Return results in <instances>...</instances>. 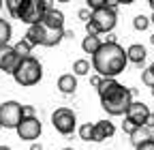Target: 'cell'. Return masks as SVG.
Here are the masks:
<instances>
[{
	"label": "cell",
	"instance_id": "obj_1",
	"mask_svg": "<svg viewBox=\"0 0 154 150\" xmlns=\"http://www.w3.org/2000/svg\"><path fill=\"white\" fill-rule=\"evenodd\" d=\"M126 52L118 43H103L96 54L92 56V69L96 75H101L103 80H116V75H120L126 69Z\"/></svg>",
	"mask_w": 154,
	"mask_h": 150
},
{
	"label": "cell",
	"instance_id": "obj_2",
	"mask_svg": "<svg viewBox=\"0 0 154 150\" xmlns=\"http://www.w3.org/2000/svg\"><path fill=\"white\" fill-rule=\"evenodd\" d=\"M96 90L101 97V107L109 116H124L133 103V90L122 86L118 80H103Z\"/></svg>",
	"mask_w": 154,
	"mask_h": 150
},
{
	"label": "cell",
	"instance_id": "obj_3",
	"mask_svg": "<svg viewBox=\"0 0 154 150\" xmlns=\"http://www.w3.org/2000/svg\"><path fill=\"white\" fill-rule=\"evenodd\" d=\"M43 77V67L34 56H28V58H22L17 64V69L13 71V80L19 86H34L38 84Z\"/></svg>",
	"mask_w": 154,
	"mask_h": 150
},
{
	"label": "cell",
	"instance_id": "obj_4",
	"mask_svg": "<svg viewBox=\"0 0 154 150\" xmlns=\"http://www.w3.org/2000/svg\"><path fill=\"white\" fill-rule=\"evenodd\" d=\"M24 39H26L32 47H34V45L56 47L58 43L64 39V28H62V30H51V28H45L43 24H34V26H28Z\"/></svg>",
	"mask_w": 154,
	"mask_h": 150
},
{
	"label": "cell",
	"instance_id": "obj_5",
	"mask_svg": "<svg viewBox=\"0 0 154 150\" xmlns=\"http://www.w3.org/2000/svg\"><path fill=\"white\" fill-rule=\"evenodd\" d=\"M49 2L47 0H24L22 2V13H19V20L28 26H34V24H41L43 15L47 11Z\"/></svg>",
	"mask_w": 154,
	"mask_h": 150
},
{
	"label": "cell",
	"instance_id": "obj_6",
	"mask_svg": "<svg viewBox=\"0 0 154 150\" xmlns=\"http://www.w3.org/2000/svg\"><path fill=\"white\" fill-rule=\"evenodd\" d=\"M51 124H54V129L58 131V133L71 135L75 131V127H77V116H75V111L69 109V107H58L51 114Z\"/></svg>",
	"mask_w": 154,
	"mask_h": 150
},
{
	"label": "cell",
	"instance_id": "obj_7",
	"mask_svg": "<svg viewBox=\"0 0 154 150\" xmlns=\"http://www.w3.org/2000/svg\"><path fill=\"white\" fill-rule=\"evenodd\" d=\"M90 22H92L96 28H99V34H101V32H111V30L116 28L118 15H116V11H113V9H109V7H107V2H105L101 9L92 11Z\"/></svg>",
	"mask_w": 154,
	"mask_h": 150
},
{
	"label": "cell",
	"instance_id": "obj_8",
	"mask_svg": "<svg viewBox=\"0 0 154 150\" xmlns=\"http://www.w3.org/2000/svg\"><path fill=\"white\" fill-rule=\"evenodd\" d=\"M22 120V103L17 101H7L0 105V127L5 129H17Z\"/></svg>",
	"mask_w": 154,
	"mask_h": 150
},
{
	"label": "cell",
	"instance_id": "obj_9",
	"mask_svg": "<svg viewBox=\"0 0 154 150\" xmlns=\"http://www.w3.org/2000/svg\"><path fill=\"white\" fill-rule=\"evenodd\" d=\"M15 131H17L19 139H26V142H34V139H38V135H41L43 127H41V120H38L36 116H32V118H22Z\"/></svg>",
	"mask_w": 154,
	"mask_h": 150
},
{
	"label": "cell",
	"instance_id": "obj_10",
	"mask_svg": "<svg viewBox=\"0 0 154 150\" xmlns=\"http://www.w3.org/2000/svg\"><path fill=\"white\" fill-rule=\"evenodd\" d=\"M19 60H22V58L15 54L13 45H0V71L13 75V71L17 69Z\"/></svg>",
	"mask_w": 154,
	"mask_h": 150
},
{
	"label": "cell",
	"instance_id": "obj_11",
	"mask_svg": "<svg viewBox=\"0 0 154 150\" xmlns=\"http://www.w3.org/2000/svg\"><path fill=\"white\" fill-rule=\"evenodd\" d=\"M124 116H126V120H131L135 127H143V124H146V118L150 116V109H148V105H146L143 101H133Z\"/></svg>",
	"mask_w": 154,
	"mask_h": 150
},
{
	"label": "cell",
	"instance_id": "obj_12",
	"mask_svg": "<svg viewBox=\"0 0 154 150\" xmlns=\"http://www.w3.org/2000/svg\"><path fill=\"white\" fill-rule=\"evenodd\" d=\"M41 24L45 28H51V30H62L64 28V13L58 11L56 7H51V2H49V7H47V11L43 15Z\"/></svg>",
	"mask_w": 154,
	"mask_h": 150
},
{
	"label": "cell",
	"instance_id": "obj_13",
	"mask_svg": "<svg viewBox=\"0 0 154 150\" xmlns=\"http://www.w3.org/2000/svg\"><path fill=\"white\" fill-rule=\"evenodd\" d=\"M116 133V127L109 120H99L94 122V131H92V142H105Z\"/></svg>",
	"mask_w": 154,
	"mask_h": 150
},
{
	"label": "cell",
	"instance_id": "obj_14",
	"mask_svg": "<svg viewBox=\"0 0 154 150\" xmlns=\"http://www.w3.org/2000/svg\"><path fill=\"white\" fill-rule=\"evenodd\" d=\"M58 90L62 92V95H73L77 90V77L73 73H64L58 77Z\"/></svg>",
	"mask_w": 154,
	"mask_h": 150
},
{
	"label": "cell",
	"instance_id": "obj_15",
	"mask_svg": "<svg viewBox=\"0 0 154 150\" xmlns=\"http://www.w3.org/2000/svg\"><path fill=\"white\" fill-rule=\"evenodd\" d=\"M126 60L135 62V64H143V60H146V47L139 45V43H133L126 49Z\"/></svg>",
	"mask_w": 154,
	"mask_h": 150
},
{
	"label": "cell",
	"instance_id": "obj_16",
	"mask_svg": "<svg viewBox=\"0 0 154 150\" xmlns=\"http://www.w3.org/2000/svg\"><path fill=\"white\" fill-rule=\"evenodd\" d=\"M131 137V142H133V146L137 148L139 144H143V142H148L150 137H152V133H150V129H146V127H137L133 131V133L128 135Z\"/></svg>",
	"mask_w": 154,
	"mask_h": 150
},
{
	"label": "cell",
	"instance_id": "obj_17",
	"mask_svg": "<svg viewBox=\"0 0 154 150\" xmlns=\"http://www.w3.org/2000/svg\"><path fill=\"white\" fill-rule=\"evenodd\" d=\"M103 45V41H101V36H84V41H82V49L86 52V54H96V49H99Z\"/></svg>",
	"mask_w": 154,
	"mask_h": 150
},
{
	"label": "cell",
	"instance_id": "obj_18",
	"mask_svg": "<svg viewBox=\"0 0 154 150\" xmlns=\"http://www.w3.org/2000/svg\"><path fill=\"white\" fill-rule=\"evenodd\" d=\"M13 49H15V54L19 56V58H28V56H32L30 52H32V45L26 41V39H19L15 45H13Z\"/></svg>",
	"mask_w": 154,
	"mask_h": 150
},
{
	"label": "cell",
	"instance_id": "obj_19",
	"mask_svg": "<svg viewBox=\"0 0 154 150\" xmlns=\"http://www.w3.org/2000/svg\"><path fill=\"white\" fill-rule=\"evenodd\" d=\"M11 34H13V28L7 20H0V45H9L11 41Z\"/></svg>",
	"mask_w": 154,
	"mask_h": 150
},
{
	"label": "cell",
	"instance_id": "obj_20",
	"mask_svg": "<svg viewBox=\"0 0 154 150\" xmlns=\"http://www.w3.org/2000/svg\"><path fill=\"white\" fill-rule=\"evenodd\" d=\"M88 73H90V62L88 60H84V58L75 60V64H73V75H75V77H79V75H88Z\"/></svg>",
	"mask_w": 154,
	"mask_h": 150
},
{
	"label": "cell",
	"instance_id": "obj_21",
	"mask_svg": "<svg viewBox=\"0 0 154 150\" xmlns=\"http://www.w3.org/2000/svg\"><path fill=\"white\" fill-rule=\"evenodd\" d=\"M22 2H24V0H9V2H5L7 9H9V13L15 17V20H19V13H22Z\"/></svg>",
	"mask_w": 154,
	"mask_h": 150
},
{
	"label": "cell",
	"instance_id": "obj_22",
	"mask_svg": "<svg viewBox=\"0 0 154 150\" xmlns=\"http://www.w3.org/2000/svg\"><path fill=\"white\" fill-rule=\"evenodd\" d=\"M92 131H94V124L84 122V124L79 127V137H82L84 142H92Z\"/></svg>",
	"mask_w": 154,
	"mask_h": 150
},
{
	"label": "cell",
	"instance_id": "obj_23",
	"mask_svg": "<svg viewBox=\"0 0 154 150\" xmlns=\"http://www.w3.org/2000/svg\"><path fill=\"white\" fill-rule=\"evenodd\" d=\"M133 26H135V30H146L148 26H150V17H146V15H137L133 20Z\"/></svg>",
	"mask_w": 154,
	"mask_h": 150
},
{
	"label": "cell",
	"instance_id": "obj_24",
	"mask_svg": "<svg viewBox=\"0 0 154 150\" xmlns=\"http://www.w3.org/2000/svg\"><path fill=\"white\" fill-rule=\"evenodd\" d=\"M141 82H143L146 86H150V88H154V73H152L150 69H146V71L141 73Z\"/></svg>",
	"mask_w": 154,
	"mask_h": 150
},
{
	"label": "cell",
	"instance_id": "obj_25",
	"mask_svg": "<svg viewBox=\"0 0 154 150\" xmlns=\"http://www.w3.org/2000/svg\"><path fill=\"white\" fill-rule=\"evenodd\" d=\"M86 34L88 36H99V28H96L92 22H86Z\"/></svg>",
	"mask_w": 154,
	"mask_h": 150
},
{
	"label": "cell",
	"instance_id": "obj_26",
	"mask_svg": "<svg viewBox=\"0 0 154 150\" xmlns=\"http://www.w3.org/2000/svg\"><path fill=\"white\" fill-rule=\"evenodd\" d=\"M135 150H154V135L148 139V142H143V144H139Z\"/></svg>",
	"mask_w": 154,
	"mask_h": 150
},
{
	"label": "cell",
	"instance_id": "obj_27",
	"mask_svg": "<svg viewBox=\"0 0 154 150\" xmlns=\"http://www.w3.org/2000/svg\"><path fill=\"white\" fill-rule=\"evenodd\" d=\"M34 116V107L32 105H22V118H32Z\"/></svg>",
	"mask_w": 154,
	"mask_h": 150
},
{
	"label": "cell",
	"instance_id": "obj_28",
	"mask_svg": "<svg viewBox=\"0 0 154 150\" xmlns=\"http://www.w3.org/2000/svg\"><path fill=\"white\" fill-rule=\"evenodd\" d=\"M135 129H137V127H135L131 120H126V118H124V122H122V131H124V133H126V135H131Z\"/></svg>",
	"mask_w": 154,
	"mask_h": 150
},
{
	"label": "cell",
	"instance_id": "obj_29",
	"mask_svg": "<svg viewBox=\"0 0 154 150\" xmlns=\"http://www.w3.org/2000/svg\"><path fill=\"white\" fill-rule=\"evenodd\" d=\"M103 5H105V0H90L86 9H90V13H92V11H96V9H101Z\"/></svg>",
	"mask_w": 154,
	"mask_h": 150
},
{
	"label": "cell",
	"instance_id": "obj_30",
	"mask_svg": "<svg viewBox=\"0 0 154 150\" xmlns=\"http://www.w3.org/2000/svg\"><path fill=\"white\" fill-rule=\"evenodd\" d=\"M90 9H79V13H77V17H79V20H84V22H90Z\"/></svg>",
	"mask_w": 154,
	"mask_h": 150
},
{
	"label": "cell",
	"instance_id": "obj_31",
	"mask_svg": "<svg viewBox=\"0 0 154 150\" xmlns=\"http://www.w3.org/2000/svg\"><path fill=\"white\" fill-rule=\"evenodd\" d=\"M101 82H103L101 75H92V77H90V84H92L94 88H99V86H101Z\"/></svg>",
	"mask_w": 154,
	"mask_h": 150
},
{
	"label": "cell",
	"instance_id": "obj_32",
	"mask_svg": "<svg viewBox=\"0 0 154 150\" xmlns=\"http://www.w3.org/2000/svg\"><path fill=\"white\" fill-rule=\"evenodd\" d=\"M146 129H154V114H152V111H150V116L146 118V124H143Z\"/></svg>",
	"mask_w": 154,
	"mask_h": 150
},
{
	"label": "cell",
	"instance_id": "obj_33",
	"mask_svg": "<svg viewBox=\"0 0 154 150\" xmlns=\"http://www.w3.org/2000/svg\"><path fill=\"white\" fill-rule=\"evenodd\" d=\"M73 36H75L73 30H64V39H73Z\"/></svg>",
	"mask_w": 154,
	"mask_h": 150
},
{
	"label": "cell",
	"instance_id": "obj_34",
	"mask_svg": "<svg viewBox=\"0 0 154 150\" xmlns=\"http://www.w3.org/2000/svg\"><path fill=\"white\" fill-rule=\"evenodd\" d=\"M30 150H43V146H41V144H36V142H34V144L30 146Z\"/></svg>",
	"mask_w": 154,
	"mask_h": 150
},
{
	"label": "cell",
	"instance_id": "obj_35",
	"mask_svg": "<svg viewBox=\"0 0 154 150\" xmlns=\"http://www.w3.org/2000/svg\"><path fill=\"white\" fill-rule=\"evenodd\" d=\"M0 150H11V148L9 146H0Z\"/></svg>",
	"mask_w": 154,
	"mask_h": 150
},
{
	"label": "cell",
	"instance_id": "obj_36",
	"mask_svg": "<svg viewBox=\"0 0 154 150\" xmlns=\"http://www.w3.org/2000/svg\"><path fill=\"white\" fill-rule=\"evenodd\" d=\"M148 69H150V71H152V73H154V62H152V64H150V67H148Z\"/></svg>",
	"mask_w": 154,
	"mask_h": 150
},
{
	"label": "cell",
	"instance_id": "obj_37",
	"mask_svg": "<svg viewBox=\"0 0 154 150\" xmlns=\"http://www.w3.org/2000/svg\"><path fill=\"white\" fill-rule=\"evenodd\" d=\"M150 7H152V11H154V0H150Z\"/></svg>",
	"mask_w": 154,
	"mask_h": 150
},
{
	"label": "cell",
	"instance_id": "obj_38",
	"mask_svg": "<svg viewBox=\"0 0 154 150\" xmlns=\"http://www.w3.org/2000/svg\"><path fill=\"white\" fill-rule=\"evenodd\" d=\"M150 41H152V45H154V34H152V36H150Z\"/></svg>",
	"mask_w": 154,
	"mask_h": 150
},
{
	"label": "cell",
	"instance_id": "obj_39",
	"mask_svg": "<svg viewBox=\"0 0 154 150\" xmlns=\"http://www.w3.org/2000/svg\"><path fill=\"white\" fill-rule=\"evenodd\" d=\"M150 22H152V24H154V13H152V20H150Z\"/></svg>",
	"mask_w": 154,
	"mask_h": 150
},
{
	"label": "cell",
	"instance_id": "obj_40",
	"mask_svg": "<svg viewBox=\"0 0 154 150\" xmlns=\"http://www.w3.org/2000/svg\"><path fill=\"white\" fill-rule=\"evenodd\" d=\"M152 97H154V88H152Z\"/></svg>",
	"mask_w": 154,
	"mask_h": 150
},
{
	"label": "cell",
	"instance_id": "obj_41",
	"mask_svg": "<svg viewBox=\"0 0 154 150\" xmlns=\"http://www.w3.org/2000/svg\"><path fill=\"white\" fill-rule=\"evenodd\" d=\"M64 150H73V148H64Z\"/></svg>",
	"mask_w": 154,
	"mask_h": 150
},
{
	"label": "cell",
	"instance_id": "obj_42",
	"mask_svg": "<svg viewBox=\"0 0 154 150\" xmlns=\"http://www.w3.org/2000/svg\"><path fill=\"white\" fill-rule=\"evenodd\" d=\"M0 9H2V2H0Z\"/></svg>",
	"mask_w": 154,
	"mask_h": 150
},
{
	"label": "cell",
	"instance_id": "obj_43",
	"mask_svg": "<svg viewBox=\"0 0 154 150\" xmlns=\"http://www.w3.org/2000/svg\"><path fill=\"white\" fill-rule=\"evenodd\" d=\"M0 129H2V127H0Z\"/></svg>",
	"mask_w": 154,
	"mask_h": 150
}]
</instances>
